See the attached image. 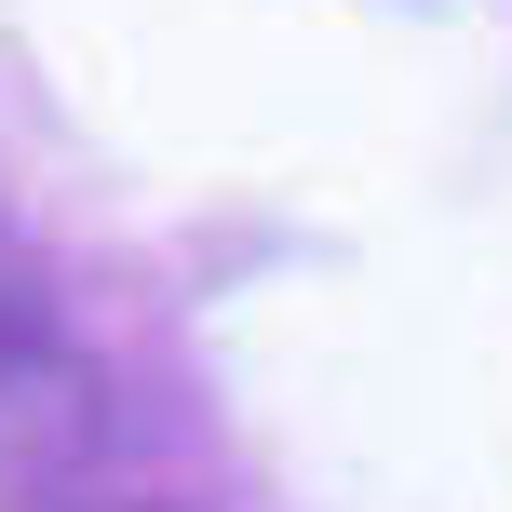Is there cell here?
Returning a JSON list of instances; mask_svg holds the SVG:
<instances>
[{"label":"cell","instance_id":"obj_1","mask_svg":"<svg viewBox=\"0 0 512 512\" xmlns=\"http://www.w3.org/2000/svg\"><path fill=\"white\" fill-rule=\"evenodd\" d=\"M95 459H108V378L41 337L0 364V512H95Z\"/></svg>","mask_w":512,"mask_h":512},{"label":"cell","instance_id":"obj_2","mask_svg":"<svg viewBox=\"0 0 512 512\" xmlns=\"http://www.w3.org/2000/svg\"><path fill=\"white\" fill-rule=\"evenodd\" d=\"M41 337H54V324H41V270H27V243L0 230V364L41 351Z\"/></svg>","mask_w":512,"mask_h":512},{"label":"cell","instance_id":"obj_3","mask_svg":"<svg viewBox=\"0 0 512 512\" xmlns=\"http://www.w3.org/2000/svg\"><path fill=\"white\" fill-rule=\"evenodd\" d=\"M95 512H189V499H95Z\"/></svg>","mask_w":512,"mask_h":512}]
</instances>
